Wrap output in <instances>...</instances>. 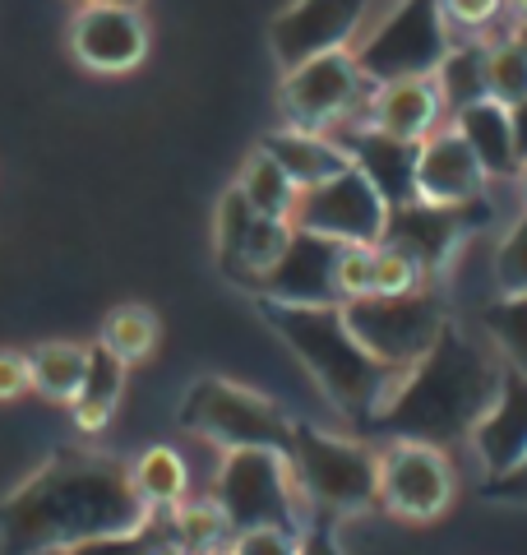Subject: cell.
<instances>
[{"instance_id":"23","label":"cell","mask_w":527,"mask_h":555,"mask_svg":"<svg viewBox=\"0 0 527 555\" xmlns=\"http://www.w3.org/2000/svg\"><path fill=\"white\" fill-rule=\"evenodd\" d=\"M486 47L490 42H477L467 38L459 42L453 38V47L445 51V61H439L435 69V83H439V98H445V112H467L477 107V102H486Z\"/></svg>"},{"instance_id":"7","label":"cell","mask_w":527,"mask_h":555,"mask_svg":"<svg viewBox=\"0 0 527 555\" xmlns=\"http://www.w3.org/2000/svg\"><path fill=\"white\" fill-rule=\"evenodd\" d=\"M449 47L453 28L439 14V0H394L371 24V33L351 47V61H357L365 83L426 79L439 69Z\"/></svg>"},{"instance_id":"1","label":"cell","mask_w":527,"mask_h":555,"mask_svg":"<svg viewBox=\"0 0 527 555\" xmlns=\"http://www.w3.org/2000/svg\"><path fill=\"white\" fill-rule=\"evenodd\" d=\"M153 524V509L139 500L130 463L98 449L61 444L38 473H28L0 500V551L51 555L93 537H120Z\"/></svg>"},{"instance_id":"8","label":"cell","mask_w":527,"mask_h":555,"mask_svg":"<svg viewBox=\"0 0 527 555\" xmlns=\"http://www.w3.org/2000/svg\"><path fill=\"white\" fill-rule=\"evenodd\" d=\"M343 320L351 328V338H357L380 366L402 375L445 334L449 310L435 287L408 292V297H380V292H371V297L343 301Z\"/></svg>"},{"instance_id":"4","label":"cell","mask_w":527,"mask_h":555,"mask_svg":"<svg viewBox=\"0 0 527 555\" xmlns=\"http://www.w3.org/2000/svg\"><path fill=\"white\" fill-rule=\"evenodd\" d=\"M287 463L310 514L320 509L347 518L380 505V454L365 449L361 440L333 436V430L320 426H292Z\"/></svg>"},{"instance_id":"48","label":"cell","mask_w":527,"mask_h":555,"mask_svg":"<svg viewBox=\"0 0 527 555\" xmlns=\"http://www.w3.org/2000/svg\"><path fill=\"white\" fill-rule=\"evenodd\" d=\"M79 5H88V0H79Z\"/></svg>"},{"instance_id":"31","label":"cell","mask_w":527,"mask_h":555,"mask_svg":"<svg viewBox=\"0 0 527 555\" xmlns=\"http://www.w3.org/2000/svg\"><path fill=\"white\" fill-rule=\"evenodd\" d=\"M157 338H163V324H157V315L149 306H116L107 315V324H102V343H107L126 366L153 357Z\"/></svg>"},{"instance_id":"46","label":"cell","mask_w":527,"mask_h":555,"mask_svg":"<svg viewBox=\"0 0 527 555\" xmlns=\"http://www.w3.org/2000/svg\"><path fill=\"white\" fill-rule=\"evenodd\" d=\"M518 181H523V199H527V163L518 167Z\"/></svg>"},{"instance_id":"43","label":"cell","mask_w":527,"mask_h":555,"mask_svg":"<svg viewBox=\"0 0 527 555\" xmlns=\"http://www.w3.org/2000/svg\"><path fill=\"white\" fill-rule=\"evenodd\" d=\"M149 555H195V551H185L181 542H171V537H163V542H157Z\"/></svg>"},{"instance_id":"41","label":"cell","mask_w":527,"mask_h":555,"mask_svg":"<svg viewBox=\"0 0 527 555\" xmlns=\"http://www.w3.org/2000/svg\"><path fill=\"white\" fill-rule=\"evenodd\" d=\"M301 555H343V551H338V542H333V532H324V528H310V532H306V546H301Z\"/></svg>"},{"instance_id":"36","label":"cell","mask_w":527,"mask_h":555,"mask_svg":"<svg viewBox=\"0 0 527 555\" xmlns=\"http://www.w3.org/2000/svg\"><path fill=\"white\" fill-rule=\"evenodd\" d=\"M306 532L292 528H250L232 537V555H301Z\"/></svg>"},{"instance_id":"40","label":"cell","mask_w":527,"mask_h":555,"mask_svg":"<svg viewBox=\"0 0 527 555\" xmlns=\"http://www.w3.org/2000/svg\"><path fill=\"white\" fill-rule=\"evenodd\" d=\"M486 495L509 500V505H527V459L518 467H509L504 477H490L486 481Z\"/></svg>"},{"instance_id":"26","label":"cell","mask_w":527,"mask_h":555,"mask_svg":"<svg viewBox=\"0 0 527 555\" xmlns=\"http://www.w3.org/2000/svg\"><path fill=\"white\" fill-rule=\"evenodd\" d=\"M292 232H296V228H292L287 218H255V222H250V232H245V241H241L236 259H232V269H227V278L255 292L259 278L287 255Z\"/></svg>"},{"instance_id":"12","label":"cell","mask_w":527,"mask_h":555,"mask_svg":"<svg viewBox=\"0 0 527 555\" xmlns=\"http://www.w3.org/2000/svg\"><path fill=\"white\" fill-rule=\"evenodd\" d=\"M453 500V467L445 449L421 444V440H389L380 449V505L412 518V524H430L449 509Z\"/></svg>"},{"instance_id":"42","label":"cell","mask_w":527,"mask_h":555,"mask_svg":"<svg viewBox=\"0 0 527 555\" xmlns=\"http://www.w3.org/2000/svg\"><path fill=\"white\" fill-rule=\"evenodd\" d=\"M509 116H514V139H518V158L527 163V102H518V107L509 112Z\"/></svg>"},{"instance_id":"20","label":"cell","mask_w":527,"mask_h":555,"mask_svg":"<svg viewBox=\"0 0 527 555\" xmlns=\"http://www.w3.org/2000/svg\"><path fill=\"white\" fill-rule=\"evenodd\" d=\"M259 149L287 171L296 190H310V185H320V181L338 177V171L351 167L343 139L338 134H320V130H292L287 126V130H273Z\"/></svg>"},{"instance_id":"27","label":"cell","mask_w":527,"mask_h":555,"mask_svg":"<svg viewBox=\"0 0 527 555\" xmlns=\"http://www.w3.org/2000/svg\"><path fill=\"white\" fill-rule=\"evenodd\" d=\"M83 361H88L83 343H42V347H33V357H28L33 389H38L42 398H51V403H69V398L79 393Z\"/></svg>"},{"instance_id":"13","label":"cell","mask_w":527,"mask_h":555,"mask_svg":"<svg viewBox=\"0 0 527 555\" xmlns=\"http://www.w3.org/2000/svg\"><path fill=\"white\" fill-rule=\"evenodd\" d=\"M486 171L467 139L453 126H439L416 144V167H412V199L435 204V208H463L477 204L486 190Z\"/></svg>"},{"instance_id":"35","label":"cell","mask_w":527,"mask_h":555,"mask_svg":"<svg viewBox=\"0 0 527 555\" xmlns=\"http://www.w3.org/2000/svg\"><path fill=\"white\" fill-rule=\"evenodd\" d=\"M333 287H338V306L371 297L375 292V246H338V259H333Z\"/></svg>"},{"instance_id":"39","label":"cell","mask_w":527,"mask_h":555,"mask_svg":"<svg viewBox=\"0 0 527 555\" xmlns=\"http://www.w3.org/2000/svg\"><path fill=\"white\" fill-rule=\"evenodd\" d=\"M33 389V375H28V357L14 352V347H0V403L20 398Z\"/></svg>"},{"instance_id":"28","label":"cell","mask_w":527,"mask_h":555,"mask_svg":"<svg viewBox=\"0 0 527 555\" xmlns=\"http://www.w3.org/2000/svg\"><path fill=\"white\" fill-rule=\"evenodd\" d=\"M232 524L222 518V509L214 500H181L171 509V542H181L185 551L195 555H214V551H227L232 546Z\"/></svg>"},{"instance_id":"24","label":"cell","mask_w":527,"mask_h":555,"mask_svg":"<svg viewBox=\"0 0 527 555\" xmlns=\"http://www.w3.org/2000/svg\"><path fill=\"white\" fill-rule=\"evenodd\" d=\"M130 477H134V491L139 500L157 514V509H176L190 491V473H185V459L176 454L171 444H153L144 449L134 463H130Z\"/></svg>"},{"instance_id":"19","label":"cell","mask_w":527,"mask_h":555,"mask_svg":"<svg viewBox=\"0 0 527 555\" xmlns=\"http://www.w3.org/2000/svg\"><path fill=\"white\" fill-rule=\"evenodd\" d=\"M338 139H343L351 167H361L365 177H371V185L389 199V208L412 204V167H416L412 139H394L371 126H357L351 134H338Z\"/></svg>"},{"instance_id":"32","label":"cell","mask_w":527,"mask_h":555,"mask_svg":"<svg viewBox=\"0 0 527 555\" xmlns=\"http://www.w3.org/2000/svg\"><path fill=\"white\" fill-rule=\"evenodd\" d=\"M490 292L496 297H523L527 292V214L500 232L496 259H490Z\"/></svg>"},{"instance_id":"6","label":"cell","mask_w":527,"mask_h":555,"mask_svg":"<svg viewBox=\"0 0 527 555\" xmlns=\"http://www.w3.org/2000/svg\"><path fill=\"white\" fill-rule=\"evenodd\" d=\"M181 426L195 430L200 440L218 444L222 454H232V449H278V454H287L296 422L273 398L232 385V379L204 375L181 398Z\"/></svg>"},{"instance_id":"21","label":"cell","mask_w":527,"mask_h":555,"mask_svg":"<svg viewBox=\"0 0 527 555\" xmlns=\"http://www.w3.org/2000/svg\"><path fill=\"white\" fill-rule=\"evenodd\" d=\"M453 130L467 139V149L477 153V163L486 177H509V171H518L523 158H518V139H514V116L500 102H477V107H467L453 116Z\"/></svg>"},{"instance_id":"44","label":"cell","mask_w":527,"mask_h":555,"mask_svg":"<svg viewBox=\"0 0 527 555\" xmlns=\"http://www.w3.org/2000/svg\"><path fill=\"white\" fill-rule=\"evenodd\" d=\"M504 5L518 14V24H527V0H504Z\"/></svg>"},{"instance_id":"17","label":"cell","mask_w":527,"mask_h":555,"mask_svg":"<svg viewBox=\"0 0 527 555\" xmlns=\"http://www.w3.org/2000/svg\"><path fill=\"white\" fill-rule=\"evenodd\" d=\"M439 116H445V98H439L435 75H426V79L371 83V98H365L361 126L421 144L430 130H439ZM351 130H357V126H351Z\"/></svg>"},{"instance_id":"34","label":"cell","mask_w":527,"mask_h":555,"mask_svg":"<svg viewBox=\"0 0 527 555\" xmlns=\"http://www.w3.org/2000/svg\"><path fill=\"white\" fill-rule=\"evenodd\" d=\"M259 214L250 204H245V195L232 185L222 195V204H218V222H214V241H218V264H222V273L232 269V259H236V250H241V241H245V232H250V222H255Z\"/></svg>"},{"instance_id":"25","label":"cell","mask_w":527,"mask_h":555,"mask_svg":"<svg viewBox=\"0 0 527 555\" xmlns=\"http://www.w3.org/2000/svg\"><path fill=\"white\" fill-rule=\"evenodd\" d=\"M236 190H241V195H245V204H250L259 218H287V222H292L296 195H301V190L292 185V177H287V171L278 167V163H273V158H269V153H264V149H255L250 158H245Z\"/></svg>"},{"instance_id":"47","label":"cell","mask_w":527,"mask_h":555,"mask_svg":"<svg viewBox=\"0 0 527 555\" xmlns=\"http://www.w3.org/2000/svg\"><path fill=\"white\" fill-rule=\"evenodd\" d=\"M214 555H232V546H227V551H214Z\"/></svg>"},{"instance_id":"45","label":"cell","mask_w":527,"mask_h":555,"mask_svg":"<svg viewBox=\"0 0 527 555\" xmlns=\"http://www.w3.org/2000/svg\"><path fill=\"white\" fill-rule=\"evenodd\" d=\"M102 5H126V10H139L144 0H102Z\"/></svg>"},{"instance_id":"15","label":"cell","mask_w":527,"mask_h":555,"mask_svg":"<svg viewBox=\"0 0 527 555\" xmlns=\"http://www.w3.org/2000/svg\"><path fill=\"white\" fill-rule=\"evenodd\" d=\"M333 259H338V241L292 232L287 255L255 283V297L259 301H283V306H338Z\"/></svg>"},{"instance_id":"18","label":"cell","mask_w":527,"mask_h":555,"mask_svg":"<svg viewBox=\"0 0 527 555\" xmlns=\"http://www.w3.org/2000/svg\"><path fill=\"white\" fill-rule=\"evenodd\" d=\"M467 444L477 449V459L486 467V481L504 477L509 467H518L527 459V375L504 371V385L496 393V403H490V412L467 436Z\"/></svg>"},{"instance_id":"9","label":"cell","mask_w":527,"mask_h":555,"mask_svg":"<svg viewBox=\"0 0 527 555\" xmlns=\"http://www.w3.org/2000/svg\"><path fill=\"white\" fill-rule=\"evenodd\" d=\"M389 5L394 0H292L269 28L273 56L283 69H296L314 56L351 51Z\"/></svg>"},{"instance_id":"29","label":"cell","mask_w":527,"mask_h":555,"mask_svg":"<svg viewBox=\"0 0 527 555\" xmlns=\"http://www.w3.org/2000/svg\"><path fill=\"white\" fill-rule=\"evenodd\" d=\"M481 334L496 343L509 371L527 375V292L523 297H496L481 315Z\"/></svg>"},{"instance_id":"38","label":"cell","mask_w":527,"mask_h":555,"mask_svg":"<svg viewBox=\"0 0 527 555\" xmlns=\"http://www.w3.org/2000/svg\"><path fill=\"white\" fill-rule=\"evenodd\" d=\"M163 537H153V524L139 528V532H120V537H93V542H79L69 546L65 555H149Z\"/></svg>"},{"instance_id":"22","label":"cell","mask_w":527,"mask_h":555,"mask_svg":"<svg viewBox=\"0 0 527 555\" xmlns=\"http://www.w3.org/2000/svg\"><path fill=\"white\" fill-rule=\"evenodd\" d=\"M120 389H126V361H120L107 343H93L88 347V361H83V379H79V393L69 398V412H75V426L79 430H102L112 422V412L120 403Z\"/></svg>"},{"instance_id":"11","label":"cell","mask_w":527,"mask_h":555,"mask_svg":"<svg viewBox=\"0 0 527 555\" xmlns=\"http://www.w3.org/2000/svg\"><path fill=\"white\" fill-rule=\"evenodd\" d=\"M371 83L361 79L351 51H333V56H314L296 69H283V116L292 130H320V134H338L343 120L351 112L365 107Z\"/></svg>"},{"instance_id":"16","label":"cell","mask_w":527,"mask_h":555,"mask_svg":"<svg viewBox=\"0 0 527 555\" xmlns=\"http://www.w3.org/2000/svg\"><path fill=\"white\" fill-rule=\"evenodd\" d=\"M467 208H435V204H398L389 208V228H384V241L398 250H408L430 278L449 264L459 246L467 241Z\"/></svg>"},{"instance_id":"10","label":"cell","mask_w":527,"mask_h":555,"mask_svg":"<svg viewBox=\"0 0 527 555\" xmlns=\"http://www.w3.org/2000/svg\"><path fill=\"white\" fill-rule=\"evenodd\" d=\"M292 228L310 236H329L338 246H380L384 228H389V199L371 185L361 167H347L338 177L296 195Z\"/></svg>"},{"instance_id":"37","label":"cell","mask_w":527,"mask_h":555,"mask_svg":"<svg viewBox=\"0 0 527 555\" xmlns=\"http://www.w3.org/2000/svg\"><path fill=\"white\" fill-rule=\"evenodd\" d=\"M500 10H504V0H439V14H445V24L459 33H481L500 20Z\"/></svg>"},{"instance_id":"14","label":"cell","mask_w":527,"mask_h":555,"mask_svg":"<svg viewBox=\"0 0 527 555\" xmlns=\"http://www.w3.org/2000/svg\"><path fill=\"white\" fill-rule=\"evenodd\" d=\"M69 51L98 75H126L149 56V24L139 10L88 0L75 14V28H69Z\"/></svg>"},{"instance_id":"30","label":"cell","mask_w":527,"mask_h":555,"mask_svg":"<svg viewBox=\"0 0 527 555\" xmlns=\"http://www.w3.org/2000/svg\"><path fill=\"white\" fill-rule=\"evenodd\" d=\"M486 93H490V102H500L509 112H514L518 102H527V47L518 33H509V38L486 47Z\"/></svg>"},{"instance_id":"3","label":"cell","mask_w":527,"mask_h":555,"mask_svg":"<svg viewBox=\"0 0 527 555\" xmlns=\"http://www.w3.org/2000/svg\"><path fill=\"white\" fill-rule=\"evenodd\" d=\"M264 320L278 338H283L296 361L310 371V379L320 385L338 412L347 416H371L384 408V398L394 393L398 371L380 366L365 347L351 338V328L343 320V306H283V301H259Z\"/></svg>"},{"instance_id":"5","label":"cell","mask_w":527,"mask_h":555,"mask_svg":"<svg viewBox=\"0 0 527 555\" xmlns=\"http://www.w3.org/2000/svg\"><path fill=\"white\" fill-rule=\"evenodd\" d=\"M214 505L232 524V532H250V528L310 532V505L292 477L287 454H278V449H232L218 467Z\"/></svg>"},{"instance_id":"33","label":"cell","mask_w":527,"mask_h":555,"mask_svg":"<svg viewBox=\"0 0 527 555\" xmlns=\"http://www.w3.org/2000/svg\"><path fill=\"white\" fill-rule=\"evenodd\" d=\"M426 283H430V273L421 269L408 250L380 241L375 246V292L380 297H408V292H421Z\"/></svg>"},{"instance_id":"2","label":"cell","mask_w":527,"mask_h":555,"mask_svg":"<svg viewBox=\"0 0 527 555\" xmlns=\"http://www.w3.org/2000/svg\"><path fill=\"white\" fill-rule=\"evenodd\" d=\"M504 371L496 343L449 320L430 352L398 375L375 422L389 426L394 440H421L435 449L467 440L496 403Z\"/></svg>"}]
</instances>
